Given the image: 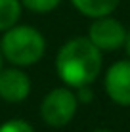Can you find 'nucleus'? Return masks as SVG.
I'll use <instances>...</instances> for the list:
<instances>
[{
  "mask_svg": "<svg viewBox=\"0 0 130 132\" xmlns=\"http://www.w3.org/2000/svg\"><path fill=\"white\" fill-rule=\"evenodd\" d=\"M103 63V52L88 36L71 38L56 54V73L69 88L88 86L98 79Z\"/></svg>",
  "mask_w": 130,
  "mask_h": 132,
  "instance_id": "f257e3e1",
  "label": "nucleus"
},
{
  "mask_svg": "<svg viewBox=\"0 0 130 132\" xmlns=\"http://www.w3.org/2000/svg\"><path fill=\"white\" fill-rule=\"evenodd\" d=\"M0 52L8 63L25 69L42 60L46 52V40L37 27L15 23L4 31L0 40Z\"/></svg>",
  "mask_w": 130,
  "mask_h": 132,
  "instance_id": "f03ea898",
  "label": "nucleus"
},
{
  "mask_svg": "<svg viewBox=\"0 0 130 132\" xmlns=\"http://www.w3.org/2000/svg\"><path fill=\"white\" fill-rule=\"evenodd\" d=\"M77 109H79V100L75 96L73 88L57 86L42 98L40 119L50 128H63L75 119Z\"/></svg>",
  "mask_w": 130,
  "mask_h": 132,
  "instance_id": "7ed1b4c3",
  "label": "nucleus"
},
{
  "mask_svg": "<svg viewBox=\"0 0 130 132\" xmlns=\"http://www.w3.org/2000/svg\"><path fill=\"white\" fill-rule=\"evenodd\" d=\"M128 29L120 23L119 19L109 15L94 17V21L88 27V38L96 48L101 52H115V50L124 46Z\"/></svg>",
  "mask_w": 130,
  "mask_h": 132,
  "instance_id": "20e7f679",
  "label": "nucleus"
},
{
  "mask_svg": "<svg viewBox=\"0 0 130 132\" xmlns=\"http://www.w3.org/2000/svg\"><path fill=\"white\" fill-rule=\"evenodd\" d=\"M103 88L113 103L130 107V60L115 61L105 71Z\"/></svg>",
  "mask_w": 130,
  "mask_h": 132,
  "instance_id": "39448f33",
  "label": "nucleus"
},
{
  "mask_svg": "<svg viewBox=\"0 0 130 132\" xmlns=\"http://www.w3.org/2000/svg\"><path fill=\"white\" fill-rule=\"evenodd\" d=\"M31 94V79L23 67H6L0 71V100L8 103H21Z\"/></svg>",
  "mask_w": 130,
  "mask_h": 132,
  "instance_id": "423d86ee",
  "label": "nucleus"
},
{
  "mask_svg": "<svg viewBox=\"0 0 130 132\" xmlns=\"http://www.w3.org/2000/svg\"><path fill=\"white\" fill-rule=\"evenodd\" d=\"M120 0H71L73 8L79 13L86 17H101V15H109L117 10Z\"/></svg>",
  "mask_w": 130,
  "mask_h": 132,
  "instance_id": "0eeeda50",
  "label": "nucleus"
},
{
  "mask_svg": "<svg viewBox=\"0 0 130 132\" xmlns=\"http://www.w3.org/2000/svg\"><path fill=\"white\" fill-rule=\"evenodd\" d=\"M21 8V0H0V33L19 21Z\"/></svg>",
  "mask_w": 130,
  "mask_h": 132,
  "instance_id": "6e6552de",
  "label": "nucleus"
},
{
  "mask_svg": "<svg viewBox=\"0 0 130 132\" xmlns=\"http://www.w3.org/2000/svg\"><path fill=\"white\" fill-rule=\"evenodd\" d=\"M61 4V0H21V6L34 13H48L56 10Z\"/></svg>",
  "mask_w": 130,
  "mask_h": 132,
  "instance_id": "1a4fd4ad",
  "label": "nucleus"
},
{
  "mask_svg": "<svg viewBox=\"0 0 130 132\" xmlns=\"http://www.w3.org/2000/svg\"><path fill=\"white\" fill-rule=\"evenodd\" d=\"M0 132H34V128L25 119H10L0 125Z\"/></svg>",
  "mask_w": 130,
  "mask_h": 132,
  "instance_id": "9d476101",
  "label": "nucleus"
},
{
  "mask_svg": "<svg viewBox=\"0 0 130 132\" xmlns=\"http://www.w3.org/2000/svg\"><path fill=\"white\" fill-rule=\"evenodd\" d=\"M75 90H77L75 96H77L79 103H90L92 100H94V94H92V90H90V84H88V86H79V88H75Z\"/></svg>",
  "mask_w": 130,
  "mask_h": 132,
  "instance_id": "9b49d317",
  "label": "nucleus"
},
{
  "mask_svg": "<svg viewBox=\"0 0 130 132\" xmlns=\"http://www.w3.org/2000/svg\"><path fill=\"white\" fill-rule=\"evenodd\" d=\"M124 48H126L128 60H130V29H128V33H126V40H124Z\"/></svg>",
  "mask_w": 130,
  "mask_h": 132,
  "instance_id": "f8f14e48",
  "label": "nucleus"
},
{
  "mask_svg": "<svg viewBox=\"0 0 130 132\" xmlns=\"http://www.w3.org/2000/svg\"><path fill=\"white\" fill-rule=\"evenodd\" d=\"M2 67H4V56H2V52H0V71H2Z\"/></svg>",
  "mask_w": 130,
  "mask_h": 132,
  "instance_id": "ddd939ff",
  "label": "nucleus"
},
{
  "mask_svg": "<svg viewBox=\"0 0 130 132\" xmlns=\"http://www.w3.org/2000/svg\"><path fill=\"white\" fill-rule=\"evenodd\" d=\"M94 132H111V130H103V128H101V130H94Z\"/></svg>",
  "mask_w": 130,
  "mask_h": 132,
  "instance_id": "4468645a",
  "label": "nucleus"
}]
</instances>
